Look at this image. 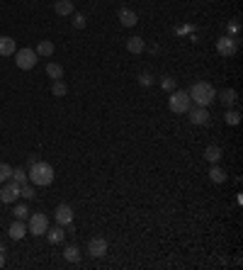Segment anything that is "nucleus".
Segmentation results:
<instances>
[{
  "label": "nucleus",
  "instance_id": "412c9836",
  "mask_svg": "<svg viewBox=\"0 0 243 270\" xmlns=\"http://www.w3.org/2000/svg\"><path fill=\"white\" fill-rule=\"evenodd\" d=\"M66 93H68V85H66L63 80H54V83H51V95H54V98H63Z\"/></svg>",
  "mask_w": 243,
  "mask_h": 270
},
{
  "label": "nucleus",
  "instance_id": "a211bd4d",
  "mask_svg": "<svg viewBox=\"0 0 243 270\" xmlns=\"http://www.w3.org/2000/svg\"><path fill=\"white\" fill-rule=\"evenodd\" d=\"M54 12L56 15H73V0H56L54 2Z\"/></svg>",
  "mask_w": 243,
  "mask_h": 270
},
{
  "label": "nucleus",
  "instance_id": "dca6fc26",
  "mask_svg": "<svg viewBox=\"0 0 243 270\" xmlns=\"http://www.w3.org/2000/svg\"><path fill=\"white\" fill-rule=\"evenodd\" d=\"M144 49H146V44H144L141 37H131V39H126V51H129V54H141Z\"/></svg>",
  "mask_w": 243,
  "mask_h": 270
},
{
  "label": "nucleus",
  "instance_id": "7c9ffc66",
  "mask_svg": "<svg viewBox=\"0 0 243 270\" xmlns=\"http://www.w3.org/2000/svg\"><path fill=\"white\" fill-rule=\"evenodd\" d=\"M139 83H141V85H151V83H153L151 73H141V75H139Z\"/></svg>",
  "mask_w": 243,
  "mask_h": 270
},
{
  "label": "nucleus",
  "instance_id": "f3484780",
  "mask_svg": "<svg viewBox=\"0 0 243 270\" xmlns=\"http://www.w3.org/2000/svg\"><path fill=\"white\" fill-rule=\"evenodd\" d=\"M37 56H44V59H49V56H54V42H49V39H44V42H39L37 44Z\"/></svg>",
  "mask_w": 243,
  "mask_h": 270
},
{
  "label": "nucleus",
  "instance_id": "f8f14e48",
  "mask_svg": "<svg viewBox=\"0 0 243 270\" xmlns=\"http://www.w3.org/2000/svg\"><path fill=\"white\" fill-rule=\"evenodd\" d=\"M217 100L224 105V107H231L236 100H239V93L234 90V88H226V90H221V93H217Z\"/></svg>",
  "mask_w": 243,
  "mask_h": 270
},
{
  "label": "nucleus",
  "instance_id": "473e14b6",
  "mask_svg": "<svg viewBox=\"0 0 243 270\" xmlns=\"http://www.w3.org/2000/svg\"><path fill=\"white\" fill-rule=\"evenodd\" d=\"M5 266V256H2V251H0V268Z\"/></svg>",
  "mask_w": 243,
  "mask_h": 270
},
{
  "label": "nucleus",
  "instance_id": "6e6552de",
  "mask_svg": "<svg viewBox=\"0 0 243 270\" xmlns=\"http://www.w3.org/2000/svg\"><path fill=\"white\" fill-rule=\"evenodd\" d=\"M187 115H190V122L192 124H197V127H204V124H209V110L207 107H194V110H187Z\"/></svg>",
  "mask_w": 243,
  "mask_h": 270
},
{
  "label": "nucleus",
  "instance_id": "20e7f679",
  "mask_svg": "<svg viewBox=\"0 0 243 270\" xmlns=\"http://www.w3.org/2000/svg\"><path fill=\"white\" fill-rule=\"evenodd\" d=\"M217 51H219V56L231 59V56L239 51V37H231V34L219 37V39H217Z\"/></svg>",
  "mask_w": 243,
  "mask_h": 270
},
{
  "label": "nucleus",
  "instance_id": "393cba45",
  "mask_svg": "<svg viewBox=\"0 0 243 270\" xmlns=\"http://www.w3.org/2000/svg\"><path fill=\"white\" fill-rule=\"evenodd\" d=\"M224 120H226V124H239V122H241V112H239V110H229V107H226Z\"/></svg>",
  "mask_w": 243,
  "mask_h": 270
},
{
  "label": "nucleus",
  "instance_id": "b1692460",
  "mask_svg": "<svg viewBox=\"0 0 243 270\" xmlns=\"http://www.w3.org/2000/svg\"><path fill=\"white\" fill-rule=\"evenodd\" d=\"M10 180H15L17 185H24V183H27L29 178H27V171H24V168H15V171H12V178H10Z\"/></svg>",
  "mask_w": 243,
  "mask_h": 270
},
{
  "label": "nucleus",
  "instance_id": "2eb2a0df",
  "mask_svg": "<svg viewBox=\"0 0 243 270\" xmlns=\"http://www.w3.org/2000/svg\"><path fill=\"white\" fill-rule=\"evenodd\" d=\"M15 39L12 37H0V56H15Z\"/></svg>",
  "mask_w": 243,
  "mask_h": 270
},
{
  "label": "nucleus",
  "instance_id": "a878e982",
  "mask_svg": "<svg viewBox=\"0 0 243 270\" xmlns=\"http://www.w3.org/2000/svg\"><path fill=\"white\" fill-rule=\"evenodd\" d=\"M10 178H12V166L10 163H0V183H5Z\"/></svg>",
  "mask_w": 243,
  "mask_h": 270
},
{
  "label": "nucleus",
  "instance_id": "1a4fd4ad",
  "mask_svg": "<svg viewBox=\"0 0 243 270\" xmlns=\"http://www.w3.org/2000/svg\"><path fill=\"white\" fill-rule=\"evenodd\" d=\"M54 219H56V224H61V226H68L73 221V207L71 204H59L56 212H54Z\"/></svg>",
  "mask_w": 243,
  "mask_h": 270
},
{
  "label": "nucleus",
  "instance_id": "39448f33",
  "mask_svg": "<svg viewBox=\"0 0 243 270\" xmlns=\"http://www.w3.org/2000/svg\"><path fill=\"white\" fill-rule=\"evenodd\" d=\"M37 59H39V56H37V51H34V49H29V47H27V49H17V51H15V66L22 68V71L34 68V66H37Z\"/></svg>",
  "mask_w": 243,
  "mask_h": 270
},
{
  "label": "nucleus",
  "instance_id": "c85d7f7f",
  "mask_svg": "<svg viewBox=\"0 0 243 270\" xmlns=\"http://www.w3.org/2000/svg\"><path fill=\"white\" fill-rule=\"evenodd\" d=\"M226 29H229L231 37H239V32H241V22H239V20H231V22L226 25Z\"/></svg>",
  "mask_w": 243,
  "mask_h": 270
},
{
  "label": "nucleus",
  "instance_id": "ddd939ff",
  "mask_svg": "<svg viewBox=\"0 0 243 270\" xmlns=\"http://www.w3.org/2000/svg\"><path fill=\"white\" fill-rule=\"evenodd\" d=\"M44 236H47V241H49L51 246H56V244H61V241L66 239V229L59 224V226H54V229H47Z\"/></svg>",
  "mask_w": 243,
  "mask_h": 270
},
{
  "label": "nucleus",
  "instance_id": "9d476101",
  "mask_svg": "<svg viewBox=\"0 0 243 270\" xmlns=\"http://www.w3.org/2000/svg\"><path fill=\"white\" fill-rule=\"evenodd\" d=\"M88 251H90V256H95V258H102V256L107 253V239H102V236H97V239H90V244H88Z\"/></svg>",
  "mask_w": 243,
  "mask_h": 270
},
{
  "label": "nucleus",
  "instance_id": "4be33fe9",
  "mask_svg": "<svg viewBox=\"0 0 243 270\" xmlns=\"http://www.w3.org/2000/svg\"><path fill=\"white\" fill-rule=\"evenodd\" d=\"M209 178H212L214 183H224V180H226V173H224V168L212 166V168H209Z\"/></svg>",
  "mask_w": 243,
  "mask_h": 270
},
{
  "label": "nucleus",
  "instance_id": "4468645a",
  "mask_svg": "<svg viewBox=\"0 0 243 270\" xmlns=\"http://www.w3.org/2000/svg\"><path fill=\"white\" fill-rule=\"evenodd\" d=\"M120 22L124 25V27H136L139 17H136V12H134V10H129V7H122V10H120Z\"/></svg>",
  "mask_w": 243,
  "mask_h": 270
},
{
  "label": "nucleus",
  "instance_id": "5701e85b",
  "mask_svg": "<svg viewBox=\"0 0 243 270\" xmlns=\"http://www.w3.org/2000/svg\"><path fill=\"white\" fill-rule=\"evenodd\" d=\"M47 73H49V78L61 80V78H63V66H59V64H54V61H51V64L47 66Z\"/></svg>",
  "mask_w": 243,
  "mask_h": 270
},
{
  "label": "nucleus",
  "instance_id": "bb28decb",
  "mask_svg": "<svg viewBox=\"0 0 243 270\" xmlns=\"http://www.w3.org/2000/svg\"><path fill=\"white\" fill-rule=\"evenodd\" d=\"M20 197H24V200H34V197H37V195H34V188L24 183V185H22V190H20Z\"/></svg>",
  "mask_w": 243,
  "mask_h": 270
},
{
  "label": "nucleus",
  "instance_id": "c756f323",
  "mask_svg": "<svg viewBox=\"0 0 243 270\" xmlns=\"http://www.w3.org/2000/svg\"><path fill=\"white\" fill-rule=\"evenodd\" d=\"M73 27H75V29H83V27H85V15L73 12Z\"/></svg>",
  "mask_w": 243,
  "mask_h": 270
},
{
  "label": "nucleus",
  "instance_id": "f03ea898",
  "mask_svg": "<svg viewBox=\"0 0 243 270\" xmlns=\"http://www.w3.org/2000/svg\"><path fill=\"white\" fill-rule=\"evenodd\" d=\"M27 178H29L32 185L47 188V185L54 183V166L51 163H44V161H34L29 166V171H27Z\"/></svg>",
  "mask_w": 243,
  "mask_h": 270
},
{
  "label": "nucleus",
  "instance_id": "9b49d317",
  "mask_svg": "<svg viewBox=\"0 0 243 270\" xmlns=\"http://www.w3.org/2000/svg\"><path fill=\"white\" fill-rule=\"evenodd\" d=\"M7 234H10V239H12V241H20V239H24V236H27V224H24L22 219H17V221H12V224H10Z\"/></svg>",
  "mask_w": 243,
  "mask_h": 270
},
{
  "label": "nucleus",
  "instance_id": "f257e3e1",
  "mask_svg": "<svg viewBox=\"0 0 243 270\" xmlns=\"http://www.w3.org/2000/svg\"><path fill=\"white\" fill-rule=\"evenodd\" d=\"M187 95H190V100H192L197 107H209V105L217 100V90H214V85L207 83V80L192 83V88H190Z\"/></svg>",
  "mask_w": 243,
  "mask_h": 270
},
{
  "label": "nucleus",
  "instance_id": "6ab92c4d",
  "mask_svg": "<svg viewBox=\"0 0 243 270\" xmlns=\"http://www.w3.org/2000/svg\"><path fill=\"white\" fill-rule=\"evenodd\" d=\"M204 156H207V161H209V163H217V161L221 158V148H219L217 144H209V146H207V151H204Z\"/></svg>",
  "mask_w": 243,
  "mask_h": 270
},
{
  "label": "nucleus",
  "instance_id": "cd10ccee",
  "mask_svg": "<svg viewBox=\"0 0 243 270\" xmlns=\"http://www.w3.org/2000/svg\"><path fill=\"white\" fill-rule=\"evenodd\" d=\"M27 217H29V209L24 204H15V219H22L24 221Z\"/></svg>",
  "mask_w": 243,
  "mask_h": 270
},
{
  "label": "nucleus",
  "instance_id": "aec40b11",
  "mask_svg": "<svg viewBox=\"0 0 243 270\" xmlns=\"http://www.w3.org/2000/svg\"><path fill=\"white\" fill-rule=\"evenodd\" d=\"M63 258H66L68 263H78V261H80V248H78V246H66Z\"/></svg>",
  "mask_w": 243,
  "mask_h": 270
},
{
  "label": "nucleus",
  "instance_id": "7ed1b4c3",
  "mask_svg": "<svg viewBox=\"0 0 243 270\" xmlns=\"http://www.w3.org/2000/svg\"><path fill=\"white\" fill-rule=\"evenodd\" d=\"M190 95L185 93V90H173L170 93V98H168V107H170V112H175V115H187V110H190Z\"/></svg>",
  "mask_w": 243,
  "mask_h": 270
},
{
  "label": "nucleus",
  "instance_id": "2f4dec72",
  "mask_svg": "<svg viewBox=\"0 0 243 270\" xmlns=\"http://www.w3.org/2000/svg\"><path fill=\"white\" fill-rule=\"evenodd\" d=\"M163 88H166V90H175V78H170V75L163 78Z\"/></svg>",
  "mask_w": 243,
  "mask_h": 270
},
{
  "label": "nucleus",
  "instance_id": "423d86ee",
  "mask_svg": "<svg viewBox=\"0 0 243 270\" xmlns=\"http://www.w3.org/2000/svg\"><path fill=\"white\" fill-rule=\"evenodd\" d=\"M47 229H49V219H47V214H44V212H34V214L29 217L27 231L34 234V236H44Z\"/></svg>",
  "mask_w": 243,
  "mask_h": 270
},
{
  "label": "nucleus",
  "instance_id": "0eeeda50",
  "mask_svg": "<svg viewBox=\"0 0 243 270\" xmlns=\"http://www.w3.org/2000/svg\"><path fill=\"white\" fill-rule=\"evenodd\" d=\"M20 190H22V185H17L15 180H5L2 188H0V202L12 204L17 197H20Z\"/></svg>",
  "mask_w": 243,
  "mask_h": 270
}]
</instances>
